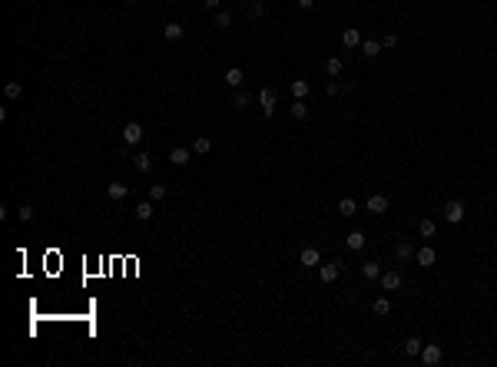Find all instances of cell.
Here are the masks:
<instances>
[{
  "instance_id": "38",
  "label": "cell",
  "mask_w": 497,
  "mask_h": 367,
  "mask_svg": "<svg viewBox=\"0 0 497 367\" xmlns=\"http://www.w3.org/2000/svg\"><path fill=\"white\" fill-rule=\"evenodd\" d=\"M312 4H315V0H298V7H302V10H309Z\"/></svg>"
},
{
  "instance_id": "20",
  "label": "cell",
  "mask_w": 497,
  "mask_h": 367,
  "mask_svg": "<svg viewBox=\"0 0 497 367\" xmlns=\"http://www.w3.org/2000/svg\"><path fill=\"white\" fill-rule=\"evenodd\" d=\"M421 348H424V344L418 341V337H408V341H404V354H408V357H421Z\"/></svg>"
},
{
  "instance_id": "6",
  "label": "cell",
  "mask_w": 497,
  "mask_h": 367,
  "mask_svg": "<svg viewBox=\"0 0 497 367\" xmlns=\"http://www.w3.org/2000/svg\"><path fill=\"white\" fill-rule=\"evenodd\" d=\"M338 274H341V262H332V265H321V268H318V278L325 281V285L338 281Z\"/></svg>"
},
{
  "instance_id": "37",
  "label": "cell",
  "mask_w": 497,
  "mask_h": 367,
  "mask_svg": "<svg viewBox=\"0 0 497 367\" xmlns=\"http://www.w3.org/2000/svg\"><path fill=\"white\" fill-rule=\"evenodd\" d=\"M202 4H206V10H219V4H222V0H202Z\"/></svg>"
},
{
  "instance_id": "14",
  "label": "cell",
  "mask_w": 497,
  "mask_h": 367,
  "mask_svg": "<svg viewBox=\"0 0 497 367\" xmlns=\"http://www.w3.org/2000/svg\"><path fill=\"white\" fill-rule=\"evenodd\" d=\"M341 43H345L348 50H352V47H358L361 43V30H358V27H348V30L341 33Z\"/></svg>"
},
{
  "instance_id": "24",
  "label": "cell",
  "mask_w": 497,
  "mask_h": 367,
  "mask_svg": "<svg viewBox=\"0 0 497 367\" xmlns=\"http://www.w3.org/2000/svg\"><path fill=\"white\" fill-rule=\"evenodd\" d=\"M229 27H232V13L219 10V13H215V30H229Z\"/></svg>"
},
{
  "instance_id": "17",
  "label": "cell",
  "mask_w": 497,
  "mask_h": 367,
  "mask_svg": "<svg viewBox=\"0 0 497 367\" xmlns=\"http://www.w3.org/2000/svg\"><path fill=\"white\" fill-rule=\"evenodd\" d=\"M348 248H352V251L365 248V232H348Z\"/></svg>"
},
{
  "instance_id": "29",
  "label": "cell",
  "mask_w": 497,
  "mask_h": 367,
  "mask_svg": "<svg viewBox=\"0 0 497 367\" xmlns=\"http://www.w3.org/2000/svg\"><path fill=\"white\" fill-rule=\"evenodd\" d=\"M249 100H252V96L246 93V89H235V93H232V106H235V109H242V106H249Z\"/></svg>"
},
{
  "instance_id": "11",
  "label": "cell",
  "mask_w": 497,
  "mask_h": 367,
  "mask_svg": "<svg viewBox=\"0 0 497 367\" xmlns=\"http://www.w3.org/2000/svg\"><path fill=\"white\" fill-rule=\"evenodd\" d=\"M226 83H229L232 89H239L242 83H246V73H242L239 66H229V70H226Z\"/></svg>"
},
{
  "instance_id": "3",
  "label": "cell",
  "mask_w": 497,
  "mask_h": 367,
  "mask_svg": "<svg viewBox=\"0 0 497 367\" xmlns=\"http://www.w3.org/2000/svg\"><path fill=\"white\" fill-rule=\"evenodd\" d=\"M298 265H305V268H315V265H321V251L315 248V245H309V248H302V251H298Z\"/></svg>"
},
{
  "instance_id": "35",
  "label": "cell",
  "mask_w": 497,
  "mask_h": 367,
  "mask_svg": "<svg viewBox=\"0 0 497 367\" xmlns=\"http://www.w3.org/2000/svg\"><path fill=\"white\" fill-rule=\"evenodd\" d=\"M33 218V209L30 205H20V222H30Z\"/></svg>"
},
{
  "instance_id": "36",
  "label": "cell",
  "mask_w": 497,
  "mask_h": 367,
  "mask_svg": "<svg viewBox=\"0 0 497 367\" xmlns=\"http://www.w3.org/2000/svg\"><path fill=\"white\" fill-rule=\"evenodd\" d=\"M325 93H328V96H338V83H335V80L325 83Z\"/></svg>"
},
{
  "instance_id": "21",
  "label": "cell",
  "mask_w": 497,
  "mask_h": 367,
  "mask_svg": "<svg viewBox=\"0 0 497 367\" xmlns=\"http://www.w3.org/2000/svg\"><path fill=\"white\" fill-rule=\"evenodd\" d=\"M341 66H345V63H341V56H328V60H325V73L328 76H338Z\"/></svg>"
},
{
  "instance_id": "25",
  "label": "cell",
  "mask_w": 497,
  "mask_h": 367,
  "mask_svg": "<svg viewBox=\"0 0 497 367\" xmlns=\"http://www.w3.org/2000/svg\"><path fill=\"white\" fill-rule=\"evenodd\" d=\"M418 232H421L424 238H435V232H438V225L431 222V218H421V222H418Z\"/></svg>"
},
{
  "instance_id": "32",
  "label": "cell",
  "mask_w": 497,
  "mask_h": 367,
  "mask_svg": "<svg viewBox=\"0 0 497 367\" xmlns=\"http://www.w3.org/2000/svg\"><path fill=\"white\" fill-rule=\"evenodd\" d=\"M7 100H20V93H24V86H20V83H7Z\"/></svg>"
},
{
  "instance_id": "12",
  "label": "cell",
  "mask_w": 497,
  "mask_h": 367,
  "mask_svg": "<svg viewBox=\"0 0 497 367\" xmlns=\"http://www.w3.org/2000/svg\"><path fill=\"white\" fill-rule=\"evenodd\" d=\"M106 195L113 202H120V199H126V195H129V186H123V182H110L106 186Z\"/></svg>"
},
{
  "instance_id": "15",
  "label": "cell",
  "mask_w": 497,
  "mask_h": 367,
  "mask_svg": "<svg viewBox=\"0 0 497 367\" xmlns=\"http://www.w3.org/2000/svg\"><path fill=\"white\" fill-rule=\"evenodd\" d=\"M209 152H212V139H209V136H199L192 143V156H209Z\"/></svg>"
},
{
  "instance_id": "2",
  "label": "cell",
  "mask_w": 497,
  "mask_h": 367,
  "mask_svg": "<svg viewBox=\"0 0 497 367\" xmlns=\"http://www.w3.org/2000/svg\"><path fill=\"white\" fill-rule=\"evenodd\" d=\"M258 106H262L265 116H272V112H275V89H272V86H262V89H258Z\"/></svg>"
},
{
  "instance_id": "7",
  "label": "cell",
  "mask_w": 497,
  "mask_h": 367,
  "mask_svg": "<svg viewBox=\"0 0 497 367\" xmlns=\"http://www.w3.org/2000/svg\"><path fill=\"white\" fill-rule=\"evenodd\" d=\"M381 288L384 291H398V288H401V271H381Z\"/></svg>"
},
{
  "instance_id": "19",
  "label": "cell",
  "mask_w": 497,
  "mask_h": 367,
  "mask_svg": "<svg viewBox=\"0 0 497 367\" xmlns=\"http://www.w3.org/2000/svg\"><path fill=\"white\" fill-rule=\"evenodd\" d=\"M355 212H358V205H355V199H341V202H338V215H341V218H352Z\"/></svg>"
},
{
  "instance_id": "18",
  "label": "cell",
  "mask_w": 497,
  "mask_h": 367,
  "mask_svg": "<svg viewBox=\"0 0 497 367\" xmlns=\"http://www.w3.org/2000/svg\"><path fill=\"white\" fill-rule=\"evenodd\" d=\"M361 274H365L368 281L381 278V265H378V262H365V265H361Z\"/></svg>"
},
{
  "instance_id": "33",
  "label": "cell",
  "mask_w": 497,
  "mask_h": 367,
  "mask_svg": "<svg viewBox=\"0 0 497 367\" xmlns=\"http://www.w3.org/2000/svg\"><path fill=\"white\" fill-rule=\"evenodd\" d=\"M249 17H252V20L265 17V4H249Z\"/></svg>"
},
{
  "instance_id": "10",
  "label": "cell",
  "mask_w": 497,
  "mask_h": 367,
  "mask_svg": "<svg viewBox=\"0 0 497 367\" xmlns=\"http://www.w3.org/2000/svg\"><path fill=\"white\" fill-rule=\"evenodd\" d=\"M395 258H398V262H411V258H415V245H411V242H398V248H395Z\"/></svg>"
},
{
  "instance_id": "9",
  "label": "cell",
  "mask_w": 497,
  "mask_h": 367,
  "mask_svg": "<svg viewBox=\"0 0 497 367\" xmlns=\"http://www.w3.org/2000/svg\"><path fill=\"white\" fill-rule=\"evenodd\" d=\"M365 209L372 212V215H381V212H388V195H372V199L365 202Z\"/></svg>"
},
{
  "instance_id": "13",
  "label": "cell",
  "mask_w": 497,
  "mask_h": 367,
  "mask_svg": "<svg viewBox=\"0 0 497 367\" xmlns=\"http://www.w3.org/2000/svg\"><path fill=\"white\" fill-rule=\"evenodd\" d=\"M189 159H192V149H183V146H176V149L169 152V162H172V166H186Z\"/></svg>"
},
{
  "instance_id": "5",
  "label": "cell",
  "mask_w": 497,
  "mask_h": 367,
  "mask_svg": "<svg viewBox=\"0 0 497 367\" xmlns=\"http://www.w3.org/2000/svg\"><path fill=\"white\" fill-rule=\"evenodd\" d=\"M139 139H143V126H139V123H126L123 126V143L126 146H136Z\"/></svg>"
},
{
  "instance_id": "4",
  "label": "cell",
  "mask_w": 497,
  "mask_h": 367,
  "mask_svg": "<svg viewBox=\"0 0 497 367\" xmlns=\"http://www.w3.org/2000/svg\"><path fill=\"white\" fill-rule=\"evenodd\" d=\"M441 357H444V351L438 348V344H424L421 348V361L428 364V367H435V364H441Z\"/></svg>"
},
{
  "instance_id": "26",
  "label": "cell",
  "mask_w": 497,
  "mask_h": 367,
  "mask_svg": "<svg viewBox=\"0 0 497 367\" xmlns=\"http://www.w3.org/2000/svg\"><path fill=\"white\" fill-rule=\"evenodd\" d=\"M305 116H309V103L295 100V103H292V119H305Z\"/></svg>"
},
{
  "instance_id": "22",
  "label": "cell",
  "mask_w": 497,
  "mask_h": 367,
  "mask_svg": "<svg viewBox=\"0 0 497 367\" xmlns=\"http://www.w3.org/2000/svg\"><path fill=\"white\" fill-rule=\"evenodd\" d=\"M309 80H295L292 83V96H295V100H305V96H309Z\"/></svg>"
},
{
  "instance_id": "27",
  "label": "cell",
  "mask_w": 497,
  "mask_h": 367,
  "mask_svg": "<svg viewBox=\"0 0 497 367\" xmlns=\"http://www.w3.org/2000/svg\"><path fill=\"white\" fill-rule=\"evenodd\" d=\"M372 311H375V314H381V317H384V314H391V298H378L375 305H372Z\"/></svg>"
},
{
  "instance_id": "8",
  "label": "cell",
  "mask_w": 497,
  "mask_h": 367,
  "mask_svg": "<svg viewBox=\"0 0 497 367\" xmlns=\"http://www.w3.org/2000/svg\"><path fill=\"white\" fill-rule=\"evenodd\" d=\"M415 262L421 265V268H431V265L438 262V251H435V248H428V245H424V248H418V251H415Z\"/></svg>"
},
{
  "instance_id": "1",
  "label": "cell",
  "mask_w": 497,
  "mask_h": 367,
  "mask_svg": "<svg viewBox=\"0 0 497 367\" xmlns=\"http://www.w3.org/2000/svg\"><path fill=\"white\" fill-rule=\"evenodd\" d=\"M444 222H451V225L464 222V202H458V199L444 202Z\"/></svg>"
},
{
  "instance_id": "23",
  "label": "cell",
  "mask_w": 497,
  "mask_h": 367,
  "mask_svg": "<svg viewBox=\"0 0 497 367\" xmlns=\"http://www.w3.org/2000/svg\"><path fill=\"white\" fill-rule=\"evenodd\" d=\"M133 212H136L139 222H149V218H153V202H139V205L133 209Z\"/></svg>"
},
{
  "instance_id": "30",
  "label": "cell",
  "mask_w": 497,
  "mask_h": 367,
  "mask_svg": "<svg viewBox=\"0 0 497 367\" xmlns=\"http://www.w3.org/2000/svg\"><path fill=\"white\" fill-rule=\"evenodd\" d=\"M166 40H183V27H179V24H166Z\"/></svg>"
},
{
  "instance_id": "34",
  "label": "cell",
  "mask_w": 497,
  "mask_h": 367,
  "mask_svg": "<svg viewBox=\"0 0 497 367\" xmlns=\"http://www.w3.org/2000/svg\"><path fill=\"white\" fill-rule=\"evenodd\" d=\"M381 47H384V50H395V47H398V37H395V33H384V37H381Z\"/></svg>"
},
{
  "instance_id": "31",
  "label": "cell",
  "mask_w": 497,
  "mask_h": 367,
  "mask_svg": "<svg viewBox=\"0 0 497 367\" xmlns=\"http://www.w3.org/2000/svg\"><path fill=\"white\" fill-rule=\"evenodd\" d=\"M166 195H169V192H166V186H149V202H163Z\"/></svg>"
},
{
  "instance_id": "16",
  "label": "cell",
  "mask_w": 497,
  "mask_h": 367,
  "mask_svg": "<svg viewBox=\"0 0 497 367\" xmlns=\"http://www.w3.org/2000/svg\"><path fill=\"white\" fill-rule=\"evenodd\" d=\"M133 166H136L139 172H149V169H153V156H149V152H136V156H133Z\"/></svg>"
},
{
  "instance_id": "28",
  "label": "cell",
  "mask_w": 497,
  "mask_h": 367,
  "mask_svg": "<svg viewBox=\"0 0 497 367\" xmlns=\"http://www.w3.org/2000/svg\"><path fill=\"white\" fill-rule=\"evenodd\" d=\"M361 53H365V56H378V53H381V40H365Z\"/></svg>"
}]
</instances>
